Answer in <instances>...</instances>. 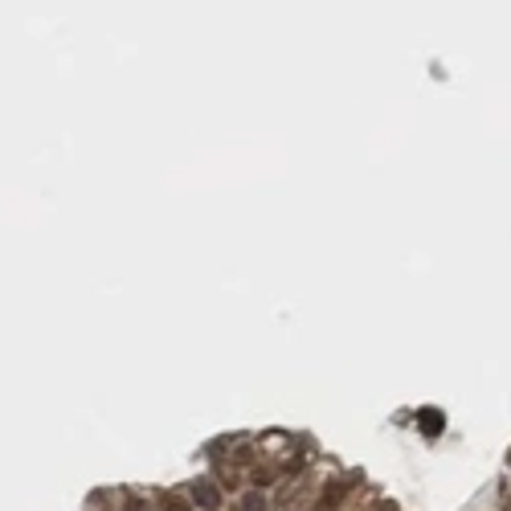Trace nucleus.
Wrapping results in <instances>:
<instances>
[{"mask_svg": "<svg viewBox=\"0 0 511 511\" xmlns=\"http://www.w3.org/2000/svg\"><path fill=\"white\" fill-rule=\"evenodd\" d=\"M192 503L205 511H217L221 508V491H217V483H209V479H201V483H192Z\"/></svg>", "mask_w": 511, "mask_h": 511, "instance_id": "f257e3e1", "label": "nucleus"}, {"mask_svg": "<svg viewBox=\"0 0 511 511\" xmlns=\"http://www.w3.org/2000/svg\"><path fill=\"white\" fill-rule=\"evenodd\" d=\"M418 429L425 434V438H438V434L446 429V414H442V409H434V405H429V409H421V414H418Z\"/></svg>", "mask_w": 511, "mask_h": 511, "instance_id": "f03ea898", "label": "nucleus"}, {"mask_svg": "<svg viewBox=\"0 0 511 511\" xmlns=\"http://www.w3.org/2000/svg\"><path fill=\"white\" fill-rule=\"evenodd\" d=\"M241 511H266V499H262L258 491H250V495L241 499Z\"/></svg>", "mask_w": 511, "mask_h": 511, "instance_id": "7ed1b4c3", "label": "nucleus"}, {"mask_svg": "<svg viewBox=\"0 0 511 511\" xmlns=\"http://www.w3.org/2000/svg\"><path fill=\"white\" fill-rule=\"evenodd\" d=\"M164 508L168 511H188V503L180 499V495H164Z\"/></svg>", "mask_w": 511, "mask_h": 511, "instance_id": "20e7f679", "label": "nucleus"}]
</instances>
